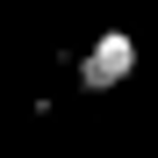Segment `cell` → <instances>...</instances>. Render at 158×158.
Listing matches in <instances>:
<instances>
[{
	"instance_id": "cell-1",
	"label": "cell",
	"mask_w": 158,
	"mask_h": 158,
	"mask_svg": "<svg viewBox=\"0 0 158 158\" xmlns=\"http://www.w3.org/2000/svg\"><path fill=\"white\" fill-rule=\"evenodd\" d=\"M137 58H144V50H137V36H129V29H101L94 50L79 58V86H86V94H115V86H129Z\"/></svg>"
}]
</instances>
